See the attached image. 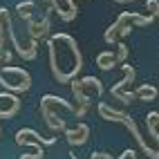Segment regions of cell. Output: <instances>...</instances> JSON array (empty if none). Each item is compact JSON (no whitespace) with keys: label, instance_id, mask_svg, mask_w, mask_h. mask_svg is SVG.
I'll return each mask as SVG.
<instances>
[{"label":"cell","instance_id":"2","mask_svg":"<svg viewBox=\"0 0 159 159\" xmlns=\"http://www.w3.org/2000/svg\"><path fill=\"white\" fill-rule=\"evenodd\" d=\"M0 85L5 88V92H27L31 88V76L29 72L16 65H2L0 67Z\"/></svg>","mask_w":159,"mask_h":159},{"label":"cell","instance_id":"8","mask_svg":"<svg viewBox=\"0 0 159 159\" xmlns=\"http://www.w3.org/2000/svg\"><path fill=\"white\" fill-rule=\"evenodd\" d=\"M81 85H83V90H90L94 97H101L103 94V85H101V81L97 76H85L81 81Z\"/></svg>","mask_w":159,"mask_h":159},{"label":"cell","instance_id":"3","mask_svg":"<svg viewBox=\"0 0 159 159\" xmlns=\"http://www.w3.org/2000/svg\"><path fill=\"white\" fill-rule=\"evenodd\" d=\"M130 23H134L137 27H143V25H150L152 18L150 16H141L137 11H123L119 18H116V23L108 27V31H105V43H116L121 36H125L130 31Z\"/></svg>","mask_w":159,"mask_h":159},{"label":"cell","instance_id":"9","mask_svg":"<svg viewBox=\"0 0 159 159\" xmlns=\"http://www.w3.org/2000/svg\"><path fill=\"white\" fill-rule=\"evenodd\" d=\"M157 88L155 85H141V88H137V92H134V97L137 99H141V101H155L157 99Z\"/></svg>","mask_w":159,"mask_h":159},{"label":"cell","instance_id":"14","mask_svg":"<svg viewBox=\"0 0 159 159\" xmlns=\"http://www.w3.org/2000/svg\"><path fill=\"white\" fill-rule=\"evenodd\" d=\"M9 61H11V52H5V54H0V67H2V63H9Z\"/></svg>","mask_w":159,"mask_h":159},{"label":"cell","instance_id":"5","mask_svg":"<svg viewBox=\"0 0 159 159\" xmlns=\"http://www.w3.org/2000/svg\"><path fill=\"white\" fill-rule=\"evenodd\" d=\"M88 134H90V128L85 123H79L74 130H65V137H67V141L72 146H81V143H85L88 141Z\"/></svg>","mask_w":159,"mask_h":159},{"label":"cell","instance_id":"1","mask_svg":"<svg viewBox=\"0 0 159 159\" xmlns=\"http://www.w3.org/2000/svg\"><path fill=\"white\" fill-rule=\"evenodd\" d=\"M52 72L58 83H70L81 72V52L76 40L67 34H56L47 40Z\"/></svg>","mask_w":159,"mask_h":159},{"label":"cell","instance_id":"12","mask_svg":"<svg viewBox=\"0 0 159 159\" xmlns=\"http://www.w3.org/2000/svg\"><path fill=\"white\" fill-rule=\"evenodd\" d=\"M125 58H128V47H125L123 43H119V45H116V56H114V63H116V65H123Z\"/></svg>","mask_w":159,"mask_h":159},{"label":"cell","instance_id":"6","mask_svg":"<svg viewBox=\"0 0 159 159\" xmlns=\"http://www.w3.org/2000/svg\"><path fill=\"white\" fill-rule=\"evenodd\" d=\"M70 85H72V92H74V97H76V101H79V108H90L92 99L85 94V90H83V85H81V81H79V79H72Z\"/></svg>","mask_w":159,"mask_h":159},{"label":"cell","instance_id":"10","mask_svg":"<svg viewBox=\"0 0 159 159\" xmlns=\"http://www.w3.org/2000/svg\"><path fill=\"white\" fill-rule=\"evenodd\" d=\"M97 65L101 67V70H112L116 63H114V54L108 49V52H101V54L97 56Z\"/></svg>","mask_w":159,"mask_h":159},{"label":"cell","instance_id":"15","mask_svg":"<svg viewBox=\"0 0 159 159\" xmlns=\"http://www.w3.org/2000/svg\"><path fill=\"white\" fill-rule=\"evenodd\" d=\"M72 159H76V155H72Z\"/></svg>","mask_w":159,"mask_h":159},{"label":"cell","instance_id":"4","mask_svg":"<svg viewBox=\"0 0 159 159\" xmlns=\"http://www.w3.org/2000/svg\"><path fill=\"white\" fill-rule=\"evenodd\" d=\"M20 110V101L16 94H9V92H0V116L5 119H11L16 116Z\"/></svg>","mask_w":159,"mask_h":159},{"label":"cell","instance_id":"7","mask_svg":"<svg viewBox=\"0 0 159 159\" xmlns=\"http://www.w3.org/2000/svg\"><path fill=\"white\" fill-rule=\"evenodd\" d=\"M99 114H101V119H105V121H123L125 119V112H121V110H112L108 103H99Z\"/></svg>","mask_w":159,"mask_h":159},{"label":"cell","instance_id":"13","mask_svg":"<svg viewBox=\"0 0 159 159\" xmlns=\"http://www.w3.org/2000/svg\"><path fill=\"white\" fill-rule=\"evenodd\" d=\"M146 9L150 11V18H159V0H146Z\"/></svg>","mask_w":159,"mask_h":159},{"label":"cell","instance_id":"11","mask_svg":"<svg viewBox=\"0 0 159 159\" xmlns=\"http://www.w3.org/2000/svg\"><path fill=\"white\" fill-rule=\"evenodd\" d=\"M16 9H18V16L23 18L25 23H29V20H31V16H34V9H36V5H34V2H29V0H27V2H20V5H18Z\"/></svg>","mask_w":159,"mask_h":159}]
</instances>
